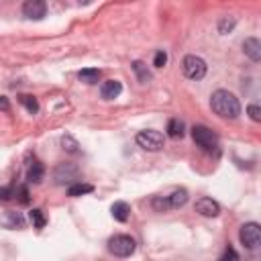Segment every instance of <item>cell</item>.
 Here are the masks:
<instances>
[{
    "label": "cell",
    "mask_w": 261,
    "mask_h": 261,
    "mask_svg": "<svg viewBox=\"0 0 261 261\" xmlns=\"http://www.w3.org/2000/svg\"><path fill=\"white\" fill-rule=\"evenodd\" d=\"M90 192H94V186L92 184H72L70 188H67V196H72V198H78V196H84V194H90Z\"/></svg>",
    "instance_id": "15"
},
{
    "label": "cell",
    "mask_w": 261,
    "mask_h": 261,
    "mask_svg": "<svg viewBox=\"0 0 261 261\" xmlns=\"http://www.w3.org/2000/svg\"><path fill=\"white\" fill-rule=\"evenodd\" d=\"M12 196H15V190H12V188H0V200H2V202L12 200Z\"/></svg>",
    "instance_id": "26"
},
{
    "label": "cell",
    "mask_w": 261,
    "mask_h": 261,
    "mask_svg": "<svg viewBox=\"0 0 261 261\" xmlns=\"http://www.w3.org/2000/svg\"><path fill=\"white\" fill-rule=\"evenodd\" d=\"M111 212H113V218L118 221V223H127L129 216H131V208H129L127 202H115Z\"/></svg>",
    "instance_id": "12"
},
{
    "label": "cell",
    "mask_w": 261,
    "mask_h": 261,
    "mask_svg": "<svg viewBox=\"0 0 261 261\" xmlns=\"http://www.w3.org/2000/svg\"><path fill=\"white\" fill-rule=\"evenodd\" d=\"M8 108H10V102H8V98H6V96H0V111H2V113H6Z\"/></svg>",
    "instance_id": "29"
},
{
    "label": "cell",
    "mask_w": 261,
    "mask_h": 261,
    "mask_svg": "<svg viewBox=\"0 0 261 261\" xmlns=\"http://www.w3.org/2000/svg\"><path fill=\"white\" fill-rule=\"evenodd\" d=\"M196 212H200L202 216L214 218V216L221 214V206H218V202L212 200V198H200L196 202Z\"/></svg>",
    "instance_id": "9"
},
{
    "label": "cell",
    "mask_w": 261,
    "mask_h": 261,
    "mask_svg": "<svg viewBox=\"0 0 261 261\" xmlns=\"http://www.w3.org/2000/svg\"><path fill=\"white\" fill-rule=\"evenodd\" d=\"M182 70H184V76L190 78V80H202L206 76V61L198 56H186L184 61H182Z\"/></svg>",
    "instance_id": "4"
},
{
    "label": "cell",
    "mask_w": 261,
    "mask_h": 261,
    "mask_svg": "<svg viewBox=\"0 0 261 261\" xmlns=\"http://www.w3.org/2000/svg\"><path fill=\"white\" fill-rule=\"evenodd\" d=\"M53 177H56L58 184H70L78 177V168L74 163H59L56 172H53Z\"/></svg>",
    "instance_id": "8"
},
{
    "label": "cell",
    "mask_w": 261,
    "mask_h": 261,
    "mask_svg": "<svg viewBox=\"0 0 261 261\" xmlns=\"http://www.w3.org/2000/svg\"><path fill=\"white\" fill-rule=\"evenodd\" d=\"M210 106L221 118H237L241 115L239 98L229 90H216L210 98Z\"/></svg>",
    "instance_id": "1"
},
{
    "label": "cell",
    "mask_w": 261,
    "mask_h": 261,
    "mask_svg": "<svg viewBox=\"0 0 261 261\" xmlns=\"http://www.w3.org/2000/svg\"><path fill=\"white\" fill-rule=\"evenodd\" d=\"M168 202H170V210H175V208H182V206L188 202V192L182 188V190H174L172 194L168 196Z\"/></svg>",
    "instance_id": "13"
},
{
    "label": "cell",
    "mask_w": 261,
    "mask_h": 261,
    "mask_svg": "<svg viewBox=\"0 0 261 261\" xmlns=\"http://www.w3.org/2000/svg\"><path fill=\"white\" fill-rule=\"evenodd\" d=\"M61 145H63V149L67 151V153H78V151H80V145H78V141L74 139L72 135H63L61 137Z\"/></svg>",
    "instance_id": "20"
},
{
    "label": "cell",
    "mask_w": 261,
    "mask_h": 261,
    "mask_svg": "<svg viewBox=\"0 0 261 261\" xmlns=\"http://www.w3.org/2000/svg\"><path fill=\"white\" fill-rule=\"evenodd\" d=\"M78 78L82 82H86V84H96V82L100 80V70H96V67H86V70H82L78 74Z\"/></svg>",
    "instance_id": "18"
},
{
    "label": "cell",
    "mask_w": 261,
    "mask_h": 261,
    "mask_svg": "<svg viewBox=\"0 0 261 261\" xmlns=\"http://www.w3.org/2000/svg\"><path fill=\"white\" fill-rule=\"evenodd\" d=\"M133 72L137 74V78H139L141 84H147V82L151 80V74H149L147 65L143 61H133Z\"/></svg>",
    "instance_id": "19"
},
{
    "label": "cell",
    "mask_w": 261,
    "mask_h": 261,
    "mask_svg": "<svg viewBox=\"0 0 261 261\" xmlns=\"http://www.w3.org/2000/svg\"><path fill=\"white\" fill-rule=\"evenodd\" d=\"M23 15L31 21H41L47 15V4L43 0H27L23 4Z\"/></svg>",
    "instance_id": "7"
},
{
    "label": "cell",
    "mask_w": 261,
    "mask_h": 261,
    "mask_svg": "<svg viewBox=\"0 0 261 261\" xmlns=\"http://www.w3.org/2000/svg\"><path fill=\"white\" fill-rule=\"evenodd\" d=\"M247 115L251 116V120L259 122V120H261V108H259L257 104H249V108H247Z\"/></svg>",
    "instance_id": "24"
},
{
    "label": "cell",
    "mask_w": 261,
    "mask_h": 261,
    "mask_svg": "<svg viewBox=\"0 0 261 261\" xmlns=\"http://www.w3.org/2000/svg\"><path fill=\"white\" fill-rule=\"evenodd\" d=\"M17 194H19V202H23V204L29 202V190H27V186L19 188V190L15 192V196H17Z\"/></svg>",
    "instance_id": "28"
},
{
    "label": "cell",
    "mask_w": 261,
    "mask_h": 261,
    "mask_svg": "<svg viewBox=\"0 0 261 261\" xmlns=\"http://www.w3.org/2000/svg\"><path fill=\"white\" fill-rule=\"evenodd\" d=\"M239 257H237V253H235V249L232 247H227V251H225V255L218 259V261H237Z\"/></svg>",
    "instance_id": "27"
},
{
    "label": "cell",
    "mask_w": 261,
    "mask_h": 261,
    "mask_svg": "<svg viewBox=\"0 0 261 261\" xmlns=\"http://www.w3.org/2000/svg\"><path fill=\"white\" fill-rule=\"evenodd\" d=\"M239 239L247 249H257L261 243V227L257 223H247L239 231Z\"/></svg>",
    "instance_id": "6"
},
{
    "label": "cell",
    "mask_w": 261,
    "mask_h": 261,
    "mask_svg": "<svg viewBox=\"0 0 261 261\" xmlns=\"http://www.w3.org/2000/svg\"><path fill=\"white\" fill-rule=\"evenodd\" d=\"M108 249H111V253L116 257H131L137 249V243L129 235H115L111 241H108Z\"/></svg>",
    "instance_id": "3"
},
{
    "label": "cell",
    "mask_w": 261,
    "mask_h": 261,
    "mask_svg": "<svg viewBox=\"0 0 261 261\" xmlns=\"http://www.w3.org/2000/svg\"><path fill=\"white\" fill-rule=\"evenodd\" d=\"M243 51H245V56L249 58L251 61H259L261 59V43H259V39L255 37H249V39H245V43H243Z\"/></svg>",
    "instance_id": "11"
},
{
    "label": "cell",
    "mask_w": 261,
    "mask_h": 261,
    "mask_svg": "<svg viewBox=\"0 0 261 261\" xmlns=\"http://www.w3.org/2000/svg\"><path fill=\"white\" fill-rule=\"evenodd\" d=\"M29 218H31V223H33V227H35V229H43V227H45V216H43V210L33 208V210H31V214H29Z\"/></svg>",
    "instance_id": "21"
},
{
    "label": "cell",
    "mask_w": 261,
    "mask_h": 261,
    "mask_svg": "<svg viewBox=\"0 0 261 261\" xmlns=\"http://www.w3.org/2000/svg\"><path fill=\"white\" fill-rule=\"evenodd\" d=\"M166 63H168V53L159 49V51L155 53V59H153V65H155V67H163V65H166Z\"/></svg>",
    "instance_id": "25"
},
{
    "label": "cell",
    "mask_w": 261,
    "mask_h": 261,
    "mask_svg": "<svg viewBox=\"0 0 261 261\" xmlns=\"http://www.w3.org/2000/svg\"><path fill=\"white\" fill-rule=\"evenodd\" d=\"M19 102H21L31 115H37V113H39V102H37L35 96H31V94H21V96H19Z\"/></svg>",
    "instance_id": "16"
},
{
    "label": "cell",
    "mask_w": 261,
    "mask_h": 261,
    "mask_svg": "<svg viewBox=\"0 0 261 261\" xmlns=\"http://www.w3.org/2000/svg\"><path fill=\"white\" fill-rule=\"evenodd\" d=\"M45 175V168L41 161H33V166L29 168V174H27V177H29V182L33 184H41V180H43Z\"/></svg>",
    "instance_id": "14"
},
{
    "label": "cell",
    "mask_w": 261,
    "mask_h": 261,
    "mask_svg": "<svg viewBox=\"0 0 261 261\" xmlns=\"http://www.w3.org/2000/svg\"><path fill=\"white\" fill-rule=\"evenodd\" d=\"M120 92H122V84H120L118 80H106L104 84H102V88H100V96H102L104 100L118 98Z\"/></svg>",
    "instance_id": "10"
},
{
    "label": "cell",
    "mask_w": 261,
    "mask_h": 261,
    "mask_svg": "<svg viewBox=\"0 0 261 261\" xmlns=\"http://www.w3.org/2000/svg\"><path fill=\"white\" fill-rule=\"evenodd\" d=\"M25 221H23V216L19 212H8V221H6V227H23Z\"/></svg>",
    "instance_id": "23"
},
{
    "label": "cell",
    "mask_w": 261,
    "mask_h": 261,
    "mask_svg": "<svg viewBox=\"0 0 261 261\" xmlns=\"http://www.w3.org/2000/svg\"><path fill=\"white\" fill-rule=\"evenodd\" d=\"M135 141L139 147H143L145 151H159L163 147V135L159 131H141V133H137L135 137Z\"/></svg>",
    "instance_id": "5"
},
{
    "label": "cell",
    "mask_w": 261,
    "mask_h": 261,
    "mask_svg": "<svg viewBox=\"0 0 261 261\" xmlns=\"http://www.w3.org/2000/svg\"><path fill=\"white\" fill-rule=\"evenodd\" d=\"M232 29H235V19H232V17H225V19H221V23H218V31H221L223 35L231 33Z\"/></svg>",
    "instance_id": "22"
},
{
    "label": "cell",
    "mask_w": 261,
    "mask_h": 261,
    "mask_svg": "<svg viewBox=\"0 0 261 261\" xmlns=\"http://www.w3.org/2000/svg\"><path fill=\"white\" fill-rule=\"evenodd\" d=\"M168 135L172 137V139H180V137H184V122L180 118H172L168 122Z\"/></svg>",
    "instance_id": "17"
},
{
    "label": "cell",
    "mask_w": 261,
    "mask_h": 261,
    "mask_svg": "<svg viewBox=\"0 0 261 261\" xmlns=\"http://www.w3.org/2000/svg\"><path fill=\"white\" fill-rule=\"evenodd\" d=\"M192 139L198 147H202L204 151H216L218 149V137L212 129L204 127V125H196L192 129Z\"/></svg>",
    "instance_id": "2"
}]
</instances>
